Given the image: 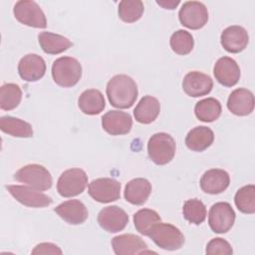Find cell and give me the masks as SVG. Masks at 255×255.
I'll list each match as a JSON object with an SVG mask.
<instances>
[{
  "mask_svg": "<svg viewBox=\"0 0 255 255\" xmlns=\"http://www.w3.org/2000/svg\"><path fill=\"white\" fill-rule=\"evenodd\" d=\"M107 96L110 104L118 109L130 108L137 99V86L128 75L114 76L107 84Z\"/></svg>",
  "mask_w": 255,
  "mask_h": 255,
  "instance_id": "1",
  "label": "cell"
},
{
  "mask_svg": "<svg viewBox=\"0 0 255 255\" xmlns=\"http://www.w3.org/2000/svg\"><path fill=\"white\" fill-rule=\"evenodd\" d=\"M52 77L54 82L62 88H72L82 77V66L73 57H60L53 62Z\"/></svg>",
  "mask_w": 255,
  "mask_h": 255,
  "instance_id": "2",
  "label": "cell"
},
{
  "mask_svg": "<svg viewBox=\"0 0 255 255\" xmlns=\"http://www.w3.org/2000/svg\"><path fill=\"white\" fill-rule=\"evenodd\" d=\"M175 140L166 132H156L148 139V156L151 161L157 165H164L170 162L175 155Z\"/></svg>",
  "mask_w": 255,
  "mask_h": 255,
  "instance_id": "3",
  "label": "cell"
},
{
  "mask_svg": "<svg viewBox=\"0 0 255 255\" xmlns=\"http://www.w3.org/2000/svg\"><path fill=\"white\" fill-rule=\"evenodd\" d=\"M14 179L39 191L48 190L53 184L50 171L45 166L37 163L22 166L14 174Z\"/></svg>",
  "mask_w": 255,
  "mask_h": 255,
  "instance_id": "4",
  "label": "cell"
},
{
  "mask_svg": "<svg viewBox=\"0 0 255 255\" xmlns=\"http://www.w3.org/2000/svg\"><path fill=\"white\" fill-rule=\"evenodd\" d=\"M159 248L174 251L184 244V236L181 231L172 224L157 222L154 224L147 235Z\"/></svg>",
  "mask_w": 255,
  "mask_h": 255,
  "instance_id": "5",
  "label": "cell"
},
{
  "mask_svg": "<svg viewBox=\"0 0 255 255\" xmlns=\"http://www.w3.org/2000/svg\"><path fill=\"white\" fill-rule=\"evenodd\" d=\"M88 185V175L82 168L65 170L57 181V190L63 197H73L81 194Z\"/></svg>",
  "mask_w": 255,
  "mask_h": 255,
  "instance_id": "6",
  "label": "cell"
},
{
  "mask_svg": "<svg viewBox=\"0 0 255 255\" xmlns=\"http://www.w3.org/2000/svg\"><path fill=\"white\" fill-rule=\"evenodd\" d=\"M15 18L23 25L44 29L47 27V20L43 10L34 1L20 0L13 8Z\"/></svg>",
  "mask_w": 255,
  "mask_h": 255,
  "instance_id": "7",
  "label": "cell"
},
{
  "mask_svg": "<svg viewBox=\"0 0 255 255\" xmlns=\"http://www.w3.org/2000/svg\"><path fill=\"white\" fill-rule=\"evenodd\" d=\"M178 18L184 27L191 30H198L205 26L208 21L206 6L199 1H186L182 4Z\"/></svg>",
  "mask_w": 255,
  "mask_h": 255,
  "instance_id": "8",
  "label": "cell"
},
{
  "mask_svg": "<svg viewBox=\"0 0 255 255\" xmlns=\"http://www.w3.org/2000/svg\"><path fill=\"white\" fill-rule=\"evenodd\" d=\"M235 217V211L228 202H216L210 207L208 224L213 232L226 233L232 228Z\"/></svg>",
  "mask_w": 255,
  "mask_h": 255,
  "instance_id": "9",
  "label": "cell"
},
{
  "mask_svg": "<svg viewBox=\"0 0 255 255\" xmlns=\"http://www.w3.org/2000/svg\"><path fill=\"white\" fill-rule=\"evenodd\" d=\"M88 192L94 200L101 203H110L120 198L121 183L110 177L97 178L89 183Z\"/></svg>",
  "mask_w": 255,
  "mask_h": 255,
  "instance_id": "10",
  "label": "cell"
},
{
  "mask_svg": "<svg viewBox=\"0 0 255 255\" xmlns=\"http://www.w3.org/2000/svg\"><path fill=\"white\" fill-rule=\"evenodd\" d=\"M5 187L17 201L28 207L42 208L53 202L50 196L28 185H6Z\"/></svg>",
  "mask_w": 255,
  "mask_h": 255,
  "instance_id": "11",
  "label": "cell"
},
{
  "mask_svg": "<svg viewBox=\"0 0 255 255\" xmlns=\"http://www.w3.org/2000/svg\"><path fill=\"white\" fill-rule=\"evenodd\" d=\"M98 223L105 231L117 233L126 228L128 223V215L123 208L117 205L107 206L99 212Z\"/></svg>",
  "mask_w": 255,
  "mask_h": 255,
  "instance_id": "12",
  "label": "cell"
},
{
  "mask_svg": "<svg viewBox=\"0 0 255 255\" xmlns=\"http://www.w3.org/2000/svg\"><path fill=\"white\" fill-rule=\"evenodd\" d=\"M112 247L117 255H133L155 253L148 249L147 244L137 235L122 234L112 239Z\"/></svg>",
  "mask_w": 255,
  "mask_h": 255,
  "instance_id": "13",
  "label": "cell"
},
{
  "mask_svg": "<svg viewBox=\"0 0 255 255\" xmlns=\"http://www.w3.org/2000/svg\"><path fill=\"white\" fill-rule=\"evenodd\" d=\"M213 88V81L210 76L192 71L187 73L182 81V89L184 93L192 98H198L208 95Z\"/></svg>",
  "mask_w": 255,
  "mask_h": 255,
  "instance_id": "14",
  "label": "cell"
},
{
  "mask_svg": "<svg viewBox=\"0 0 255 255\" xmlns=\"http://www.w3.org/2000/svg\"><path fill=\"white\" fill-rule=\"evenodd\" d=\"M102 127L111 135L127 134L131 129L132 119L126 112L109 111L102 118Z\"/></svg>",
  "mask_w": 255,
  "mask_h": 255,
  "instance_id": "15",
  "label": "cell"
},
{
  "mask_svg": "<svg viewBox=\"0 0 255 255\" xmlns=\"http://www.w3.org/2000/svg\"><path fill=\"white\" fill-rule=\"evenodd\" d=\"M249 35L245 28L232 25L223 30L220 36L221 46L229 53L237 54L242 52L248 45Z\"/></svg>",
  "mask_w": 255,
  "mask_h": 255,
  "instance_id": "16",
  "label": "cell"
},
{
  "mask_svg": "<svg viewBox=\"0 0 255 255\" xmlns=\"http://www.w3.org/2000/svg\"><path fill=\"white\" fill-rule=\"evenodd\" d=\"M213 74L219 84L230 88L238 83L240 79V68L232 58L221 57L214 65Z\"/></svg>",
  "mask_w": 255,
  "mask_h": 255,
  "instance_id": "17",
  "label": "cell"
},
{
  "mask_svg": "<svg viewBox=\"0 0 255 255\" xmlns=\"http://www.w3.org/2000/svg\"><path fill=\"white\" fill-rule=\"evenodd\" d=\"M46 72L44 59L37 54H28L21 58L18 64V73L26 82H37L42 79Z\"/></svg>",
  "mask_w": 255,
  "mask_h": 255,
  "instance_id": "18",
  "label": "cell"
},
{
  "mask_svg": "<svg viewBox=\"0 0 255 255\" xmlns=\"http://www.w3.org/2000/svg\"><path fill=\"white\" fill-rule=\"evenodd\" d=\"M55 212L67 223L79 225L84 223L89 216L86 205L78 199H70L64 201L55 207Z\"/></svg>",
  "mask_w": 255,
  "mask_h": 255,
  "instance_id": "19",
  "label": "cell"
},
{
  "mask_svg": "<svg viewBox=\"0 0 255 255\" xmlns=\"http://www.w3.org/2000/svg\"><path fill=\"white\" fill-rule=\"evenodd\" d=\"M227 109L235 116L245 117L254 110V96L250 90L239 88L228 97Z\"/></svg>",
  "mask_w": 255,
  "mask_h": 255,
  "instance_id": "20",
  "label": "cell"
},
{
  "mask_svg": "<svg viewBox=\"0 0 255 255\" xmlns=\"http://www.w3.org/2000/svg\"><path fill=\"white\" fill-rule=\"evenodd\" d=\"M229 174L220 168L208 169L200 178V187L208 194H219L223 192L229 186Z\"/></svg>",
  "mask_w": 255,
  "mask_h": 255,
  "instance_id": "21",
  "label": "cell"
},
{
  "mask_svg": "<svg viewBox=\"0 0 255 255\" xmlns=\"http://www.w3.org/2000/svg\"><path fill=\"white\" fill-rule=\"evenodd\" d=\"M151 183L142 177L129 180L125 187V199L133 205H142L151 193Z\"/></svg>",
  "mask_w": 255,
  "mask_h": 255,
  "instance_id": "22",
  "label": "cell"
},
{
  "mask_svg": "<svg viewBox=\"0 0 255 255\" xmlns=\"http://www.w3.org/2000/svg\"><path fill=\"white\" fill-rule=\"evenodd\" d=\"M214 140L213 130L204 126L195 127L190 129L185 136V144L192 151H203L207 149Z\"/></svg>",
  "mask_w": 255,
  "mask_h": 255,
  "instance_id": "23",
  "label": "cell"
},
{
  "mask_svg": "<svg viewBox=\"0 0 255 255\" xmlns=\"http://www.w3.org/2000/svg\"><path fill=\"white\" fill-rule=\"evenodd\" d=\"M78 106L85 115L95 116L104 111L106 101L101 91L97 89H89L80 95L78 99Z\"/></svg>",
  "mask_w": 255,
  "mask_h": 255,
  "instance_id": "24",
  "label": "cell"
},
{
  "mask_svg": "<svg viewBox=\"0 0 255 255\" xmlns=\"http://www.w3.org/2000/svg\"><path fill=\"white\" fill-rule=\"evenodd\" d=\"M159 112L160 104L158 100L151 96H144L133 110V116L137 123L148 125L156 120Z\"/></svg>",
  "mask_w": 255,
  "mask_h": 255,
  "instance_id": "25",
  "label": "cell"
},
{
  "mask_svg": "<svg viewBox=\"0 0 255 255\" xmlns=\"http://www.w3.org/2000/svg\"><path fill=\"white\" fill-rule=\"evenodd\" d=\"M40 47L46 54L57 55L72 47L73 43L66 37L52 32H41L38 35Z\"/></svg>",
  "mask_w": 255,
  "mask_h": 255,
  "instance_id": "26",
  "label": "cell"
},
{
  "mask_svg": "<svg viewBox=\"0 0 255 255\" xmlns=\"http://www.w3.org/2000/svg\"><path fill=\"white\" fill-rule=\"evenodd\" d=\"M0 128L3 132L15 137H32L34 133L29 123L10 116L0 118Z\"/></svg>",
  "mask_w": 255,
  "mask_h": 255,
  "instance_id": "27",
  "label": "cell"
},
{
  "mask_svg": "<svg viewBox=\"0 0 255 255\" xmlns=\"http://www.w3.org/2000/svg\"><path fill=\"white\" fill-rule=\"evenodd\" d=\"M222 112L221 104L214 98L203 99L196 103L194 107L195 117L204 123H211L216 121Z\"/></svg>",
  "mask_w": 255,
  "mask_h": 255,
  "instance_id": "28",
  "label": "cell"
},
{
  "mask_svg": "<svg viewBox=\"0 0 255 255\" xmlns=\"http://www.w3.org/2000/svg\"><path fill=\"white\" fill-rule=\"evenodd\" d=\"M22 100L21 88L13 83H7L0 88V108L3 111H11L17 108Z\"/></svg>",
  "mask_w": 255,
  "mask_h": 255,
  "instance_id": "29",
  "label": "cell"
},
{
  "mask_svg": "<svg viewBox=\"0 0 255 255\" xmlns=\"http://www.w3.org/2000/svg\"><path fill=\"white\" fill-rule=\"evenodd\" d=\"M160 221L161 218L159 214L155 210L148 208L139 209L133 215V224L135 229L144 236H147L151 227Z\"/></svg>",
  "mask_w": 255,
  "mask_h": 255,
  "instance_id": "30",
  "label": "cell"
},
{
  "mask_svg": "<svg viewBox=\"0 0 255 255\" xmlns=\"http://www.w3.org/2000/svg\"><path fill=\"white\" fill-rule=\"evenodd\" d=\"M143 11L144 6L140 0H123L119 4L118 14L125 23H133L141 18Z\"/></svg>",
  "mask_w": 255,
  "mask_h": 255,
  "instance_id": "31",
  "label": "cell"
},
{
  "mask_svg": "<svg viewBox=\"0 0 255 255\" xmlns=\"http://www.w3.org/2000/svg\"><path fill=\"white\" fill-rule=\"evenodd\" d=\"M234 202L242 213L253 214L255 212V186L248 184L239 188L235 193Z\"/></svg>",
  "mask_w": 255,
  "mask_h": 255,
  "instance_id": "32",
  "label": "cell"
},
{
  "mask_svg": "<svg viewBox=\"0 0 255 255\" xmlns=\"http://www.w3.org/2000/svg\"><path fill=\"white\" fill-rule=\"evenodd\" d=\"M182 214L185 220H187L189 223L199 225L206 218V207L199 199H187L183 203Z\"/></svg>",
  "mask_w": 255,
  "mask_h": 255,
  "instance_id": "33",
  "label": "cell"
},
{
  "mask_svg": "<svg viewBox=\"0 0 255 255\" xmlns=\"http://www.w3.org/2000/svg\"><path fill=\"white\" fill-rule=\"evenodd\" d=\"M169 45L175 54L184 56L192 51L194 40L189 32L185 30H177L171 35Z\"/></svg>",
  "mask_w": 255,
  "mask_h": 255,
  "instance_id": "34",
  "label": "cell"
},
{
  "mask_svg": "<svg viewBox=\"0 0 255 255\" xmlns=\"http://www.w3.org/2000/svg\"><path fill=\"white\" fill-rule=\"evenodd\" d=\"M205 253L208 255H214V254L231 255L233 253V250L228 241H226L223 238L217 237V238L211 239L207 243Z\"/></svg>",
  "mask_w": 255,
  "mask_h": 255,
  "instance_id": "35",
  "label": "cell"
},
{
  "mask_svg": "<svg viewBox=\"0 0 255 255\" xmlns=\"http://www.w3.org/2000/svg\"><path fill=\"white\" fill-rule=\"evenodd\" d=\"M32 254H59L61 255L63 251L54 243L44 242L35 246V248L31 252Z\"/></svg>",
  "mask_w": 255,
  "mask_h": 255,
  "instance_id": "36",
  "label": "cell"
},
{
  "mask_svg": "<svg viewBox=\"0 0 255 255\" xmlns=\"http://www.w3.org/2000/svg\"><path fill=\"white\" fill-rule=\"evenodd\" d=\"M156 3H157L159 6L163 7L164 9L172 10V9H174L180 2H179L178 0H177V1H173V0L166 1V0H164V1H156Z\"/></svg>",
  "mask_w": 255,
  "mask_h": 255,
  "instance_id": "37",
  "label": "cell"
}]
</instances>
